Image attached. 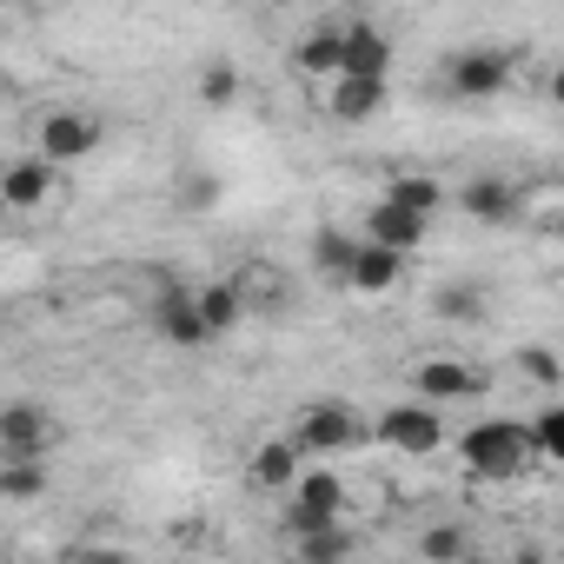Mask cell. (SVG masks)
<instances>
[{"instance_id": "cell-27", "label": "cell", "mask_w": 564, "mask_h": 564, "mask_svg": "<svg viewBox=\"0 0 564 564\" xmlns=\"http://www.w3.org/2000/svg\"><path fill=\"white\" fill-rule=\"evenodd\" d=\"M531 445H538L544 458H564V405H551V412L531 419Z\"/></svg>"}, {"instance_id": "cell-4", "label": "cell", "mask_w": 564, "mask_h": 564, "mask_svg": "<svg viewBox=\"0 0 564 564\" xmlns=\"http://www.w3.org/2000/svg\"><path fill=\"white\" fill-rule=\"evenodd\" d=\"M153 333H160L166 346H180V352H199V346H213V333H206V313H199V293H193V286H180L173 272L160 279V300H153Z\"/></svg>"}, {"instance_id": "cell-22", "label": "cell", "mask_w": 564, "mask_h": 564, "mask_svg": "<svg viewBox=\"0 0 564 564\" xmlns=\"http://www.w3.org/2000/svg\"><path fill=\"white\" fill-rule=\"evenodd\" d=\"M432 313L452 319V326H478L485 319V286H478V279H452V286H438Z\"/></svg>"}, {"instance_id": "cell-5", "label": "cell", "mask_w": 564, "mask_h": 564, "mask_svg": "<svg viewBox=\"0 0 564 564\" xmlns=\"http://www.w3.org/2000/svg\"><path fill=\"white\" fill-rule=\"evenodd\" d=\"M392 452H405V458H432L438 445H445V425H438V405H425V399H405V405H386L379 412V425H372Z\"/></svg>"}, {"instance_id": "cell-20", "label": "cell", "mask_w": 564, "mask_h": 564, "mask_svg": "<svg viewBox=\"0 0 564 564\" xmlns=\"http://www.w3.org/2000/svg\"><path fill=\"white\" fill-rule=\"evenodd\" d=\"M386 206L419 213V219H438V213H445V186H438L432 173H399V180L386 186Z\"/></svg>"}, {"instance_id": "cell-6", "label": "cell", "mask_w": 564, "mask_h": 564, "mask_svg": "<svg viewBox=\"0 0 564 564\" xmlns=\"http://www.w3.org/2000/svg\"><path fill=\"white\" fill-rule=\"evenodd\" d=\"M100 140H107V127H100L94 113H80V107H54V113L41 120V153H47L54 166H67V160H87Z\"/></svg>"}, {"instance_id": "cell-23", "label": "cell", "mask_w": 564, "mask_h": 564, "mask_svg": "<svg viewBox=\"0 0 564 564\" xmlns=\"http://www.w3.org/2000/svg\"><path fill=\"white\" fill-rule=\"evenodd\" d=\"M465 551H471V538H465V524H458V518H445V524H425V531H419V557H425V564H458Z\"/></svg>"}, {"instance_id": "cell-26", "label": "cell", "mask_w": 564, "mask_h": 564, "mask_svg": "<svg viewBox=\"0 0 564 564\" xmlns=\"http://www.w3.org/2000/svg\"><path fill=\"white\" fill-rule=\"evenodd\" d=\"M199 100L206 107H232L239 100V67L232 61H206L199 67Z\"/></svg>"}, {"instance_id": "cell-15", "label": "cell", "mask_w": 564, "mask_h": 564, "mask_svg": "<svg viewBox=\"0 0 564 564\" xmlns=\"http://www.w3.org/2000/svg\"><path fill=\"white\" fill-rule=\"evenodd\" d=\"M425 232H432V219L399 213V206H386V199L366 213V239H372V246H386V252H405V259H412V252L425 246Z\"/></svg>"}, {"instance_id": "cell-3", "label": "cell", "mask_w": 564, "mask_h": 564, "mask_svg": "<svg viewBox=\"0 0 564 564\" xmlns=\"http://www.w3.org/2000/svg\"><path fill=\"white\" fill-rule=\"evenodd\" d=\"M511 87V54L505 47H458L445 61V94L452 100H498Z\"/></svg>"}, {"instance_id": "cell-13", "label": "cell", "mask_w": 564, "mask_h": 564, "mask_svg": "<svg viewBox=\"0 0 564 564\" xmlns=\"http://www.w3.org/2000/svg\"><path fill=\"white\" fill-rule=\"evenodd\" d=\"M386 74H392V41H386V28L352 21V28H346V74H339V80H386Z\"/></svg>"}, {"instance_id": "cell-19", "label": "cell", "mask_w": 564, "mask_h": 564, "mask_svg": "<svg viewBox=\"0 0 564 564\" xmlns=\"http://www.w3.org/2000/svg\"><path fill=\"white\" fill-rule=\"evenodd\" d=\"M405 279V252H386V246H372L366 239V252H359V265H352V293H366V300H379V293H392Z\"/></svg>"}, {"instance_id": "cell-1", "label": "cell", "mask_w": 564, "mask_h": 564, "mask_svg": "<svg viewBox=\"0 0 564 564\" xmlns=\"http://www.w3.org/2000/svg\"><path fill=\"white\" fill-rule=\"evenodd\" d=\"M458 452H465V471H471V478L505 485V478H518V471L531 465L538 445H531V425H524V419H478V425H465Z\"/></svg>"}, {"instance_id": "cell-9", "label": "cell", "mask_w": 564, "mask_h": 564, "mask_svg": "<svg viewBox=\"0 0 564 564\" xmlns=\"http://www.w3.org/2000/svg\"><path fill=\"white\" fill-rule=\"evenodd\" d=\"M458 206H465L478 226H511V219L524 213V193H518L511 180H498V173H478V180H465Z\"/></svg>"}, {"instance_id": "cell-30", "label": "cell", "mask_w": 564, "mask_h": 564, "mask_svg": "<svg viewBox=\"0 0 564 564\" xmlns=\"http://www.w3.org/2000/svg\"><path fill=\"white\" fill-rule=\"evenodd\" d=\"M67 564H120V557H107V551H80V557H67Z\"/></svg>"}, {"instance_id": "cell-8", "label": "cell", "mask_w": 564, "mask_h": 564, "mask_svg": "<svg viewBox=\"0 0 564 564\" xmlns=\"http://www.w3.org/2000/svg\"><path fill=\"white\" fill-rule=\"evenodd\" d=\"M286 531H293V557H306V564H346L352 557V531L339 524V518H313V511H286Z\"/></svg>"}, {"instance_id": "cell-28", "label": "cell", "mask_w": 564, "mask_h": 564, "mask_svg": "<svg viewBox=\"0 0 564 564\" xmlns=\"http://www.w3.org/2000/svg\"><path fill=\"white\" fill-rule=\"evenodd\" d=\"M518 366H524V372H531L538 386H551V379H564V372H557V352H544V346H524V352H518Z\"/></svg>"}, {"instance_id": "cell-33", "label": "cell", "mask_w": 564, "mask_h": 564, "mask_svg": "<svg viewBox=\"0 0 564 564\" xmlns=\"http://www.w3.org/2000/svg\"><path fill=\"white\" fill-rule=\"evenodd\" d=\"M286 564H306V557H286Z\"/></svg>"}, {"instance_id": "cell-18", "label": "cell", "mask_w": 564, "mask_h": 564, "mask_svg": "<svg viewBox=\"0 0 564 564\" xmlns=\"http://www.w3.org/2000/svg\"><path fill=\"white\" fill-rule=\"evenodd\" d=\"M293 505L313 511V518H339L346 511V478L333 465H306V478L293 485Z\"/></svg>"}, {"instance_id": "cell-25", "label": "cell", "mask_w": 564, "mask_h": 564, "mask_svg": "<svg viewBox=\"0 0 564 564\" xmlns=\"http://www.w3.org/2000/svg\"><path fill=\"white\" fill-rule=\"evenodd\" d=\"M173 206H180V213H213V206H219V173L186 166V173H180V186H173Z\"/></svg>"}, {"instance_id": "cell-7", "label": "cell", "mask_w": 564, "mask_h": 564, "mask_svg": "<svg viewBox=\"0 0 564 564\" xmlns=\"http://www.w3.org/2000/svg\"><path fill=\"white\" fill-rule=\"evenodd\" d=\"M0 452H8V458H47L54 452V419L34 399L0 405Z\"/></svg>"}, {"instance_id": "cell-21", "label": "cell", "mask_w": 564, "mask_h": 564, "mask_svg": "<svg viewBox=\"0 0 564 564\" xmlns=\"http://www.w3.org/2000/svg\"><path fill=\"white\" fill-rule=\"evenodd\" d=\"M199 313H206V333L226 339V333L246 319V293L232 286V279H213V286H199Z\"/></svg>"}, {"instance_id": "cell-24", "label": "cell", "mask_w": 564, "mask_h": 564, "mask_svg": "<svg viewBox=\"0 0 564 564\" xmlns=\"http://www.w3.org/2000/svg\"><path fill=\"white\" fill-rule=\"evenodd\" d=\"M0 491H8L14 505L41 498L47 491V458H8V465H0Z\"/></svg>"}, {"instance_id": "cell-32", "label": "cell", "mask_w": 564, "mask_h": 564, "mask_svg": "<svg viewBox=\"0 0 564 564\" xmlns=\"http://www.w3.org/2000/svg\"><path fill=\"white\" fill-rule=\"evenodd\" d=\"M458 564H498V557H485V551H465V557H458Z\"/></svg>"}, {"instance_id": "cell-14", "label": "cell", "mask_w": 564, "mask_h": 564, "mask_svg": "<svg viewBox=\"0 0 564 564\" xmlns=\"http://www.w3.org/2000/svg\"><path fill=\"white\" fill-rule=\"evenodd\" d=\"M485 386V372H471V366H458V359H425L419 372H412V392L425 399V405H452V399H471Z\"/></svg>"}, {"instance_id": "cell-11", "label": "cell", "mask_w": 564, "mask_h": 564, "mask_svg": "<svg viewBox=\"0 0 564 564\" xmlns=\"http://www.w3.org/2000/svg\"><path fill=\"white\" fill-rule=\"evenodd\" d=\"M246 478H252L259 491H286V485L306 478V452H300L293 438H265V445L246 458Z\"/></svg>"}, {"instance_id": "cell-2", "label": "cell", "mask_w": 564, "mask_h": 564, "mask_svg": "<svg viewBox=\"0 0 564 564\" xmlns=\"http://www.w3.org/2000/svg\"><path fill=\"white\" fill-rule=\"evenodd\" d=\"M306 458H333V452H352L359 438H366V419L352 412V405H339V399H319V405H306L300 412V425L286 432Z\"/></svg>"}, {"instance_id": "cell-31", "label": "cell", "mask_w": 564, "mask_h": 564, "mask_svg": "<svg viewBox=\"0 0 564 564\" xmlns=\"http://www.w3.org/2000/svg\"><path fill=\"white\" fill-rule=\"evenodd\" d=\"M551 107H564V67L551 74Z\"/></svg>"}, {"instance_id": "cell-16", "label": "cell", "mask_w": 564, "mask_h": 564, "mask_svg": "<svg viewBox=\"0 0 564 564\" xmlns=\"http://www.w3.org/2000/svg\"><path fill=\"white\" fill-rule=\"evenodd\" d=\"M386 100H392V87H386V80H333L326 113H333V120H346V127H366V120H379V113H386Z\"/></svg>"}, {"instance_id": "cell-12", "label": "cell", "mask_w": 564, "mask_h": 564, "mask_svg": "<svg viewBox=\"0 0 564 564\" xmlns=\"http://www.w3.org/2000/svg\"><path fill=\"white\" fill-rule=\"evenodd\" d=\"M293 67L300 74H313V80H339L346 74V28H306L300 41H293Z\"/></svg>"}, {"instance_id": "cell-29", "label": "cell", "mask_w": 564, "mask_h": 564, "mask_svg": "<svg viewBox=\"0 0 564 564\" xmlns=\"http://www.w3.org/2000/svg\"><path fill=\"white\" fill-rule=\"evenodd\" d=\"M505 564H551V557H544V551H538V544H524V551H511V557H505Z\"/></svg>"}, {"instance_id": "cell-10", "label": "cell", "mask_w": 564, "mask_h": 564, "mask_svg": "<svg viewBox=\"0 0 564 564\" xmlns=\"http://www.w3.org/2000/svg\"><path fill=\"white\" fill-rule=\"evenodd\" d=\"M54 160L47 153H28V160H14L8 173H0V199H8L14 213H34V206H47L54 199Z\"/></svg>"}, {"instance_id": "cell-17", "label": "cell", "mask_w": 564, "mask_h": 564, "mask_svg": "<svg viewBox=\"0 0 564 564\" xmlns=\"http://www.w3.org/2000/svg\"><path fill=\"white\" fill-rule=\"evenodd\" d=\"M359 252H366V232H346V226H319V232H313V265H319V279H339V286H352Z\"/></svg>"}]
</instances>
